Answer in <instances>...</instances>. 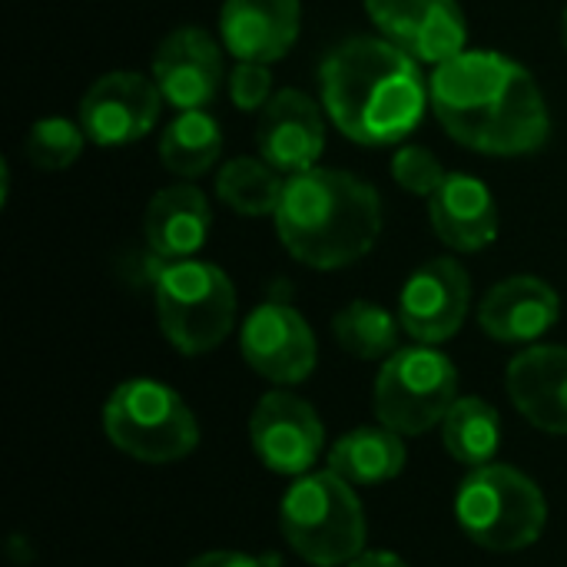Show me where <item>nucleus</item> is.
Here are the masks:
<instances>
[{"mask_svg": "<svg viewBox=\"0 0 567 567\" xmlns=\"http://www.w3.org/2000/svg\"><path fill=\"white\" fill-rule=\"evenodd\" d=\"M229 100L233 106L256 113L272 100V73L269 63H252V60H236L233 73H229Z\"/></svg>", "mask_w": 567, "mask_h": 567, "instance_id": "nucleus-28", "label": "nucleus"}, {"mask_svg": "<svg viewBox=\"0 0 567 567\" xmlns=\"http://www.w3.org/2000/svg\"><path fill=\"white\" fill-rule=\"evenodd\" d=\"M435 236L455 252H482L498 239V203L488 186L468 173H449L429 199Z\"/></svg>", "mask_w": 567, "mask_h": 567, "instance_id": "nucleus-19", "label": "nucleus"}, {"mask_svg": "<svg viewBox=\"0 0 567 567\" xmlns=\"http://www.w3.org/2000/svg\"><path fill=\"white\" fill-rule=\"evenodd\" d=\"M455 518L462 532L485 551H525L548 522L542 488L518 468L492 462L472 468L455 495Z\"/></svg>", "mask_w": 567, "mask_h": 567, "instance_id": "nucleus-5", "label": "nucleus"}, {"mask_svg": "<svg viewBox=\"0 0 567 567\" xmlns=\"http://www.w3.org/2000/svg\"><path fill=\"white\" fill-rule=\"evenodd\" d=\"M103 432L123 455L146 465L179 462L199 445L193 409L153 379H130L113 389L103 405Z\"/></svg>", "mask_w": 567, "mask_h": 567, "instance_id": "nucleus-7", "label": "nucleus"}, {"mask_svg": "<svg viewBox=\"0 0 567 567\" xmlns=\"http://www.w3.org/2000/svg\"><path fill=\"white\" fill-rule=\"evenodd\" d=\"M299 0H226L219 10V37L236 60H282L299 40Z\"/></svg>", "mask_w": 567, "mask_h": 567, "instance_id": "nucleus-17", "label": "nucleus"}, {"mask_svg": "<svg viewBox=\"0 0 567 567\" xmlns=\"http://www.w3.org/2000/svg\"><path fill=\"white\" fill-rule=\"evenodd\" d=\"M249 439H252L259 462L269 472L302 478L319 462L326 429L306 399L286 389H276L256 402L252 419H249Z\"/></svg>", "mask_w": 567, "mask_h": 567, "instance_id": "nucleus-10", "label": "nucleus"}, {"mask_svg": "<svg viewBox=\"0 0 567 567\" xmlns=\"http://www.w3.org/2000/svg\"><path fill=\"white\" fill-rule=\"evenodd\" d=\"M282 249L319 272L346 269L372 252L382 233V196L342 169H306L286 179L276 209Z\"/></svg>", "mask_w": 567, "mask_h": 567, "instance_id": "nucleus-3", "label": "nucleus"}, {"mask_svg": "<svg viewBox=\"0 0 567 567\" xmlns=\"http://www.w3.org/2000/svg\"><path fill=\"white\" fill-rule=\"evenodd\" d=\"M319 80L329 120L362 146L402 143L432 103L419 60L385 37L342 40L326 53Z\"/></svg>", "mask_w": 567, "mask_h": 567, "instance_id": "nucleus-2", "label": "nucleus"}, {"mask_svg": "<svg viewBox=\"0 0 567 567\" xmlns=\"http://www.w3.org/2000/svg\"><path fill=\"white\" fill-rule=\"evenodd\" d=\"M561 319L558 292L538 276H512L492 286L478 306V326L485 336L505 346H528L551 332Z\"/></svg>", "mask_w": 567, "mask_h": 567, "instance_id": "nucleus-16", "label": "nucleus"}, {"mask_svg": "<svg viewBox=\"0 0 567 567\" xmlns=\"http://www.w3.org/2000/svg\"><path fill=\"white\" fill-rule=\"evenodd\" d=\"M508 399L525 422L567 435V346H532L505 372Z\"/></svg>", "mask_w": 567, "mask_h": 567, "instance_id": "nucleus-18", "label": "nucleus"}, {"mask_svg": "<svg viewBox=\"0 0 567 567\" xmlns=\"http://www.w3.org/2000/svg\"><path fill=\"white\" fill-rule=\"evenodd\" d=\"M153 80L176 113L203 110L226 80L223 47L203 27H176L153 53Z\"/></svg>", "mask_w": 567, "mask_h": 567, "instance_id": "nucleus-14", "label": "nucleus"}, {"mask_svg": "<svg viewBox=\"0 0 567 567\" xmlns=\"http://www.w3.org/2000/svg\"><path fill=\"white\" fill-rule=\"evenodd\" d=\"M153 302L159 332L183 355L213 352L236 326V289L213 262H169L156 276Z\"/></svg>", "mask_w": 567, "mask_h": 567, "instance_id": "nucleus-6", "label": "nucleus"}, {"mask_svg": "<svg viewBox=\"0 0 567 567\" xmlns=\"http://www.w3.org/2000/svg\"><path fill=\"white\" fill-rule=\"evenodd\" d=\"M349 567H409L399 555L392 551H362L355 561H349Z\"/></svg>", "mask_w": 567, "mask_h": 567, "instance_id": "nucleus-30", "label": "nucleus"}, {"mask_svg": "<svg viewBox=\"0 0 567 567\" xmlns=\"http://www.w3.org/2000/svg\"><path fill=\"white\" fill-rule=\"evenodd\" d=\"M445 176H449L445 166L425 146H399V153L392 156V179L412 196L432 199L435 189L445 183Z\"/></svg>", "mask_w": 567, "mask_h": 567, "instance_id": "nucleus-27", "label": "nucleus"}, {"mask_svg": "<svg viewBox=\"0 0 567 567\" xmlns=\"http://www.w3.org/2000/svg\"><path fill=\"white\" fill-rule=\"evenodd\" d=\"M442 445L455 462H462L468 468L492 465L498 458V449H502L498 409L485 399H475V395L458 399L442 422Z\"/></svg>", "mask_w": 567, "mask_h": 567, "instance_id": "nucleus-22", "label": "nucleus"}, {"mask_svg": "<svg viewBox=\"0 0 567 567\" xmlns=\"http://www.w3.org/2000/svg\"><path fill=\"white\" fill-rule=\"evenodd\" d=\"M286 193V179L262 156H236L216 173V196L239 216H276Z\"/></svg>", "mask_w": 567, "mask_h": 567, "instance_id": "nucleus-24", "label": "nucleus"}, {"mask_svg": "<svg viewBox=\"0 0 567 567\" xmlns=\"http://www.w3.org/2000/svg\"><path fill=\"white\" fill-rule=\"evenodd\" d=\"M223 156V130L206 110L179 113L159 136V159L169 173L196 179Z\"/></svg>", "mask_w": 567, "mask_h": 567, "instance_id": "nucleus-23", "label": "nucleus"}, {"mask_svg": "<svg viewBox=\"0 0 567 567\" xmlns=\"http://www.w3.org/2000/svg\"><path fill=\"white\" fill-rule=\"evenodd\" d=\"M163 93L153 76L133 70H113L93 80L80 100V126L96 146H126L153 133L163 106Z\"/></svg>", "mask_w": 567, "mask_h": 567, "instance_id": "nucleus-11", "label": "nucleus"}, {"mask_svg": "<svg viewBox=\"0 0 567 567\" xmlns=\"http://www.w3.org/2000/svg\"><path fill=\"white\" fill-rule=\"evenodd\" d=\"M186 567H266V561H259L252 555H243V551H209V555H199L196 561H189Z\"/></svg>", "mask_w": 567, "mask_h": 567, "instance_id": "nucleus-29", "label": "nucleus"}, {"mask_svg": "<svg viewBox=\"0 0 567 567\" xmlns=\"http://www.w3.org/2000/svg\"><path fill=\"white\" fill-rule=\"evenodd\" d=\"M472 309V279L452 256L419 266L399 292L402 332L419 346H442L465 326Z\"/></svg>", "mask_w": 567, "mask_h": 567, "instance_id": "nucleus-9", "label": "nucleus"}, {"mask_svg": "<svg viewBox=\"0 0 567 567\" xmlns=\"http://www.w3.org/2000/svg\"><path fill=\"white\" fill-rule=\"evenodd\" d=\"M286 545L309 565L339 567L365 551V512L359 495L336 472H309L292 482L279 505Z\"/></svg>", "mask_w": 567, "mask_h": 567, "instance_id": "nucleus-4", "label": "nucleus"}, {"mask_svg": "<svg viewBox=\"0 0 567 567\" xmlns=\"http://www.w3.org/2000/svg\"><path fill=\"white\" fill-rule=\"evenodd\" d=\"M429 100L442 130L485 156H525L548 143V103L518 60L495 50H462L435 66Z\"/></svg>", "mask_w": 567, "mask_h": 567, "instance_id": "nucleus-1", "label": "nucleus"}, {"mask_svg": "<svg viewBox=\"0 0 567 567\" xmlns=\"http://www.w3.org/2000/svg\"><path fill=\"white\" fill-rule=\"evenodd\" d=\"M565 47H567V10H565Z\"/></svg>", "mask_w": 567, "mask_h": 567, "instance_id": "nucleus-31", "label": "nucleus"}, {"mask_svg": "<svg viewBox=\"0 0 567 567\" xmlns=\"http://www.w3.org/2000/svg\"><path fill=\"white\" fill-rule=\"evenodd\" d=\"M405 468V442L392 429H352L329 449V472L349 485H382Z\"/></svg>", "mask_w": 567, "mask_h": 567, "instance_id": "nucleus-21", "label": "nucleus"}, {"mask_svg": "<svg viewBox=\"0 0 567 567\" xmlns=\"http://www.w3.org/2000/svg\"><path fill=\"white\" fill-rule=\"evenodd\" d=\"M458 402V369L435 346H409L389 355L372 389L379 425L399 435H425Z\"/></svg>", "mask_w": 567, "mask_h": 567, "instance_id": "nucleus-8", "label": "nucleus"}, {"mask_svg": "<svg viewBox=\"0 0 567 567\" xmlns=\"http://www.w3.org/2000/svg\"><path fill=\"white\" fill-rule=\"evenodd\" d=\"M259 156L286 176L319 166L326 150V123L319 103L302 90H279L259 110L256 126Z\"/></svg>", "mask_w": 567, "mask_h": 567, "instance_id": "nucleus-15", "label": "nucleus"}, {"mask_svg": "<svg viewBox=\"0 0 567 567\" xmlns=\"http://www.w3.org/2000/svg\"><path fill=\"white\" fill-rule=\"evenodd\" d=\"M365 13L389 43L419 63H445L465 50L468 23L458 0H365Z\"/></svg>", "mask_w": 567, "mask_h": 567, "instance_id": "nucleus-13", "label": "nucleus"}, {"mask_svg": "<svg viewBox=\"0 0 567 567\" xmlns=\"http://www.w3.org/2000/svg\"><path fill=\"white\" fill-rule=\"evenodd\" d=\"M399 329H402L399 316H392L385 306L369 302V299L349 302L332 319L336 342L362 362H379V359L395 355L399 352Z\"/></svg>", "mask_w": 567, "mask_h": 567, "instance_id": "nucleus-25", "label": "nucleus"}, {"mask_svg": "<svg viewBox=\"0 0 567 567\" xmlns=\"http://www.w3.org/2000/svg\"><path fill=\"white\" fill-rule=\"evenodd\" d=\"M83 140L86 133L80 123L66 116H47L30 126L23 150L37 169H70L83 153Z\"/></svg>", "mask_w": 567, "mask_h": 567, "instance_id": "nucleus-26", "label": "nucleus"}, {"mask_svg": "<svg viewBox=\"0 0 567 567\" xmlns=\"http://www.w3.org/2000/svg\"><path fill=\"white\" fill-rule=\"evenodd\" d=\"M209 229H213V209L199 186L189 183L166 186L146 206V219H143L146 246L163 262L193 259L203 249Z\"/></svg>", "mask_w": 567, "mask_h": 567, "instance_id": "nucleus-20", "label": "nucleus"}, {"mask_svg": "<svg viewBox=\"0 0 567 567\" xmlns=\"http://www.w3.org/2000/svg\"><path fill=\"white\" fill-rule=\"evenodd\" d=\"M243 359L252 372L276 385H299L312 375L319 349L309 322L286 302L256 306L239 332Z\"/></svg>", "mask_w": 567, "mask_h": 567, "instance_id": "nucleus-12", "label": "nucleus"}]
</instances>
